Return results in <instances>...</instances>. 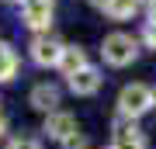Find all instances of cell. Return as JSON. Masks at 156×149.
<instances>
[{"mask_svg": "<svg viewBox=\"0 0 156 149\" xmlns=\"http://www.w3.org/2000/svg\"><path fill=\"white\" fill-rule=\"evenodd\" d=\"M101 55H104L108 66H128V62L139 59V38L128 31H111L101 42Z\"/></svg>", "mask_w": 156, "mask_h": 149, "instance_id": "6da1fadb", "label": "cell"}, {"mask_svg": "<svg viewBox=\"0 0 156 149\" xmlns=\"http://www.w3.org/2000/svg\"><path fill=\"white\" fill-rule=\"evenodd\" d=\"M153 108V87H146V83H128L122 87V94H118V111H122L125 118H142L146 111Z\"/></svg>", "mask_w": 156, "mask_h": 149, "instance_id": "7a4b0ae2", "label": "cell"}, {"mask_svg": "<svg viewBox=\"0 0 156 149\" xmlns=\"http://www.w3.org/2000/svg\"><path fill=\"white\" fill-rule=\"evenodd\" d=\"M62 45L56 35H35L31 38V62H38V66H59V59H62Z\"/></svg>", "mask_w": 156, "mask_h": 149, "instance_id": "3957f363", "label": "cell"}, {"mask_svg": "<svg viewBox=\"0 0 156 149\" xmlns=\"http://www.w3.org/2000/svg\"><path fill=\"white\" fill-rule=\"evenodd\" d=\"M21 4H24V24L31 31L45 35L52 24V14H56V4L52 0H21Z\"/></svg>", "mask_w": 156, "mask_h": 149, "instance_id": "277c9868", "label": "cell"}, {"mask_svg": "<svg viewBox=\"0 0 156 149\" xmlns=\"http://www.w3.org/2000/svg\"><path fill=\"white\" fill-rule=\"evenodd\" d=\"M45 132H49L56 142H66L80 132L76 125V115H69V111H52V115H45Z\"/></svg>", "mask_w": 156, "mask_h": 149, "instance_id": "5b68a950", "label": "cell"}, {"mask_svg": "<svg viewBox=\"0 0 156 149\" xmlns=\"http://www.w3.org/2000/svg\"><path fill=\"white\" fill-rule=\"evenodd\" d=\"M66 83H69V90H73L76 97H90V94H97V90H101L104 76H101V69H97V66H83L76 76H69Z\"/></svg>", "mask_w": 156, "mask_h": 149, "instance_id": "8992f818", "label": "cell"}, {"mask_svg": "<svg viewBox=\"0 0 156 149\" xmlns=\"http://www.w3.org/2000/svg\"><path fill=\"white\" fill-rule=\"evenodd\" d=\"M111 149H146V135L135 122H118L115 125V142Z\"/></svg>", "mask_w": 156, "mask_h": 149, "instance_id": "52a82bcc", "label": "cell"}, {"mask_svg": "<svg viewBox=\"0 0 156 149\" xmlns=\"http://www.w3.org/2000/svg\"><path fill=\"white\" fill-rule=\"evenodd\" d=\"M28 104L35 111H45V115H52V111H59V87H52V83H35L31 94H28Z\"/></svg>", "mask_w": 156, "mask_h": 149, "instance_id": "ba28073f", "label": "cell"}, {"mask_svg": "<svg viewBox=\"0 0 156 149\" xmlns=\"http://www.w3.org/2000/svg\"><path fill=\"white\" fill-rule=\"evenodd\" d=\"M83 66H90L87 55H83V49H80V45H66V49H62V59H59V73L69 80V76H76Z\"/></svg>", "mask_w": 156, "mask_h": 149, "instance_id": "9c48e42d", "label": "cell"}, {"mask_svg": "<svg viewBox=\"0 0 156 149\" xmlns=\"http://www.w3.org/2000/svg\"><path fill=\"white\" fill-rule=\"evenodd\" d=\"M17 52L11 49L7 42H0V83H11L14 76H17Z\"/></svg>", "mask_w": 156, "mask_h": 149, "instance_id": "30bf717a", "label": "cell"}, {"mask_svg": "<svg viewBox=\"0 0 156 149\" xmlns=\"http://www.w3.org/2000/svg\"><path fill=\"white\" fill-rule=\"evenodd\" d=\"M135 11H139V0H111V4L104 7V14L111 17V21H128Z\"/></svg>", "mask_w": 156, "mask_h": 149, "instance_id": "8fae6325", "label": "cell"}, {"mask_svg": "<svg viewBox=\"0 0 156 149\" xmlns=\"http://www.w3.org/2000/svg\"><path fill=\"white\" fill-rule=\"evenodd\" d=\"M7 149H42V142H38V139H31V135H21V139H11Z\"/></svg>", "mask_w": 156, "mask_h": 149, "instance_id": "7c38bea8", "label": "cell"}, {"mask_svg": "<svg viewBox=\"0 0 156 149\" xmlns=\"http://www.w3.org/2000/svg\"><path fill=\"white\" fill-rule=\"evenodd\" d=\"M142 42L149 45V49H156V21H146V28H142Z\"/></svg>", "mask_w": 156, "mask_h": 149, "instance_id": "4fadbf2b", "label": "cell"}, {"mask_svg": "<svg viewBox=\"0 0 156 149\" xmlns=\"http://www.w3.org/2000/svg\"><path fill=\"white\" fill-rule=\"evenodd\" d=\"M62 149H87V135L76 132L73 139H66V142H62Z\"/></svg>", "mask_w": 156, "mask_h": 149, "instance_id": "5bb4252c", "label": "cell"}, {"mask_svg": "<svg viewBox=\"0 0 156 149\" xmlns=\"http://www.w3.org/2000/svg\"><path fill=\"white\" fill-rule=\"evenodd\" d=\"M146 11H149V21H156V0H149V4H146Z\"/></svg>", "mask_w": 156, "mask_h": 149, "instance_id": "9a60e30c", "label": "cell"}, {"mask_svg": "<svg viewBox=\"0 0 156 149\" xmlns=\"http://www.w3.org/2000/svg\"><path fill=\"white\" fill-rule=\"evenodd\" d=\"M4 135H7V118L0 115V139H4Z\"/></svg>", "mask_w": 156, "mask_h": 149, "instance_id": "2e32d148", "label": "cell"}, {"mask_svg": "<svg viewBox=\"0 0 156 149\" xmlns=\"http://www.w3.org/2000/svg\"><path fill=\"white\" fill-rule=\"evenodd\" d=\"M90 4H94V7H101V11H104V7L111 4V0H90Z\"/></svg>", "mask_w": 156, "mask_h": 149, "instance_id": "e0dca14e", "label": "cell"}, {"mask_svg": "<svg viewBox=\"0 0 156 149\" xmlns=\"http://www.w3.org/2000/svg\"><path fill=\"white\" fill-rule=\"evenodd\" d=\"M153 104H156V87H153Z\"/></svg>", "mask_w": 156, "mask_h": 149, "instance_id": "ac0fdd59", "label": "cell"}]
</instances>
